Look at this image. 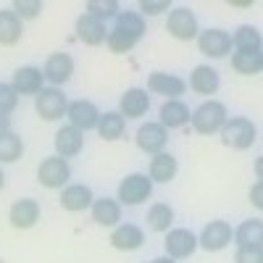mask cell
I'll return each mask as SVG.
<instances>
[{"instance_id":"cell-39","label":"cell","mask_w":263,"mask_h":263,"mask_svg":"<svg viewBox=\"0 0 263 263\" xmlns=\"http://www.w3.org/2000/svg\"><path fill=\"white\" fill-rule=\"evenodd\" d=\"M250 203L255 208H263V182H255L253 190H250Z\"/></svg>"},{"instance_id":"cell-5","label":"cell","mask_w":263,"mask_h":263,"mask_svg":"<svg viewBox=\"0 0 263 263\" xmlns=\"http://www.w3.org/2000/svg\"><path fill=\"white\" fill-rule=\"evenodd\" d=\"M66 108H69V100H66V95L61 90H55V87H42L34 95V111L45 121H58L66 114Z\"/></svg>"},{"instance_id":"cell-13","label":"cell","mask_w":263,"mask_h":263,"mask_svg":"<svg viewBox=\"0 0 263 263\" xmlns=\"http://www.w3.org/2000/svg\"><path fill=\"white\" fill-rule=\"evenodd\" d=\"M137 147L142 150V153H150V156H156V153H163V147H166V142H168V132L161 126V124H153V121H147V124H142L140 129H137Z\"/></svg>"},{"instance_id":"cell-43","label":"cell","mask_w":263,"mask_h":263,"mask_svg":"<svg viewBox=\"0 0 263 263\" xmlns=\"http://www.w3.org/2000/svg\"><path fill=\"white\" fill-rule=\"evenodd\" d=\"M255 174H258V179H260V174H263V161L260 158L255 161Z\"/></svg>"},{"instance_id":"cell-10","label":"cell","mask_w":263,"mask_h":263,"mask_svg":"<svg viewBox=\"0 0 263 263\" xmlns=\"http://www.w3.org/2000/svg\"><path fill=\"white\" fill-rule=\"evenodd\" d=\"M166 255L179 260V258H190L197 250V237L190 229H168L166 232Z\"/></svg>"},{"instance_id":"cell-17","label":"cell","mask_w":263,"mask_h":263,"mask_svg":"<svg viewBox=\"0 0 263 263\" xmlns=\"http://www.w3.org/2000/svg\"><path fill=\"white\" fill-rule=\"evenodd\" d=\"M92 190L87 184H66L63 192H61V208L69 211V213H79V211H87L92 205Z\"/></svg>"},{"instance_id":"cell-41","label":"cell","mask_w":263,"mask_h":263,"mask_svg":"<svg viewBox=\"0 0 263 263\" xmlns=\"http://www.w3.org/2000/svg\"><path fill=\"white\" fill-rule=\"evenodd\" d=\"M229 6H232V8H250L253 0H229Z\"/></svg>"},{"instance_id":"cell-40","label":"cell","mask_w":263,"mask_h":263,"mask_svg":"<svg viewBox=\"0 0 263 263\" xmlns=\"http://www.w3.org/2000/svg\"><path fill=\"white\" fill-rule=\"evenodd\" d=\"M6 132H11V119L0 114V135H6Z\"/></svg>"},{"instance_id":"cell-28","label":"cell","mask_w":263,"mask_h":263,"mask_svg":"<svg viewBox=\"0 0 263 263\" xmlns=\"http://www.w3.org/2000/svg\"><path fill=\"white\" fill-rule=\"evenodd\" d=\"M232 48H237V53H260V32L253 24L237 27L232 37Z\"/></svg>"},{"instance_id":"cell-14","label":"cell","mask_w":263,"mask_h":263,"mask_svg":"<svg viewBox=\"0 0 263 263\" xmlns=\"http://www.w3.org/2000/svg\"><path fill=\"white\" fill-rule=\"evenodd\" d=\"M150 108V95L142 87H129L119 100V114L124 119H142Z\"/></svg>"},{"instance_id":"cell-26","label":"cell","mask_w":263,"mask_h":263,"mask_svg":"<svg viewBox=\"0 0 263 263\" xmlns=\"http://www.w3.org/2000/svg\"><path fill=\"white\" fill-rule=\"evenodd\" d=\"M92 211V221L100 227H116L121 221V205L111 197H100V200H92L90 205Z\"/></svg>"},{"instance_id":"cell-11","label":"cell","mask_w":263,"mask_h":263,"mask_svg":"<svg viewBox=\"0 0 263 263\" xmlns=\"http://www.w3.org/2000/svg\"><path fill=\"white\" fill-rule=\"evenodd\" d=\"M147 90L156 92V95H163L168 100H179V95H184L187 84L184 79H179L177 74H166V71H153L147 77Z\"/></svg>"},{"instance_id":"cell-31","label":"cell","mask_w":263,"mask_h":263,"mask_svg":"<svg viewBox=\"0 0 263 263\" xmlns=\"http://www.w3.org/2000/svg\"><path fill=\"white\" fill-rule=\"evenodd\" d=\"M171 224H174V208L171 205H166V203H156L150 211H147V227L153 229V232H168L171 229Z\"/></svg>"},{"instance_id":"cell-35","label":"cell","mask_w":263,"mask_h":263,"mask_svg":"<svg viewBox=\"0 0 263 263\" xmlns=\"http://www.w3.org/2000/svg\"><path fill=\"white\" fill-rule=\"evenodd\" d=\"M16 105H18V95H16V90H13L11 84L0 82V114L8 116Z\"/></svg>"},{"instance_id":"cell-27","label":"cell","mask_w":263,"mask_h":263,"mask_svg":"<svg viewBox=\"0 0 263 263\" xmlns=\"http://www.w3.org/2000/svg\"><path fill=\"white\" fill-rule=\"evenodd\" d=\"M124 126H126V119L119 114V111H108V114H100L98 119V132H100V137L108 140V142H116L124 137Z\"/></svg>"},{"instance_id":"cell-2","label":"cell","mask_w":263,"mask_h":263,"mask_svg":"<svg viewBox=\"0 0 263 263\" xmlns=\"http://www.w3.org/2000/svg\"><path fill=\"white\" fill-rule=\"evenodd\" d=\"M221 140L232 150H248L258 140V129L250 119H242V116H237L232 121L227 119V124L221 126Z\"/></svg>"},{"instance_id":"cell-15","label":"cell","mask_w":263,"mask_h":263,"mask_svg":"<svg viewBox=\"0 0 263 263\" xmlns=\"http://www.w3.org/2000/svg\"><path fill=\"white\" fill-rule=\"evenodd\" d=\"M55 153H58V158H74L82 153L84 147V132L74 129L71 124L69 126H61L55 132Z\"/></svg>"},{"instance_id":"cell-20","label":"cell","mask_w":263,"mask_h":263,"mask_svg":"<svg viewBox=\"0 0 263 263\" xmlns=\"http://www.w3.org/2000/svg\"><path fill=\"white\" fill-rule=\"evenodd\" d=\"M145 242V232L135 224H121L111 232V245L116 250H124V253H132V250H140Z\"/></svg>"},{"instance_id":"cell-25","label":"cell","mask_w":263,"mask_h":263,"mask_svg":"<svg viewBox=\"0 0 263 263\" xmlns=\"http://www.w3.org/2000/svg\"><path fill=\"white\" fill-rule=\"evenodd\" d=\"M232 237L237 248H263V221L260 218H248L237 227Z\"/></svg>"},{"instance_id":"cell-12","label":"cell","mask_w":263,"mask_h":263,"mask_svg":"<svg viewBox=\"0 0 263 263\" xmlns=\"http://www.w3.org/2000/svg\"><path fill=\"white\" fill-rule=\"evenodd\" d=\"M66 116H69L74 129L90 132V129L98 126L100 111H98V105L90 103V100H74V103H69V108H66Z\"/></svg>"},{"instance_id":"cell-37","label":"cell","mask_w":263,"mask_h":263,"mask_svg":"<svg viewBox=\"0 0 263 263\" xmlns=\"http://www.w3.org/2000/svg\"><path fill=\"white\" fill-rule=\"evenodd\" d=\"M234 263H263V248H237Z\"/></svg>"},{"instance_id":"cell-23","label":"cell","mask_w":263,"mask_h":263,"mask_svg":"<svg viewBox=\"0 0 263 263\" xmlns=\"http://www.w3.org/2000/svg\"><path fill=\"white\" fill-rule=\"evenodd\" d=\"M24 37V24L13 11H0V45L13 48Z\"/></svg>"},{"instance_id":"cell-18","label":"cell","mask_w":263,"mask_h":263,"mask_svg":"<svg viewBox=\"0 0 263 263\" xmlns=\"http://www.w3.org/2000/svg\"><path fill=\"white\" fill-rule=\"evenodd\" d=\"M74 74V58L69 53H53L45 61V69H42V77L53 84H66Z\"/></svg>"},{"instance_id":"cell-21","label":"cell","mask_w":263,"mask_h":263,"mask_svg":"<svg viewBox=\"0 0 263 263\" xmlns=\"http://www.w3.org/2000/svg\"><path fill=\"white\" fill-rule=\"evenodd\" d=\"M179 171V163L177 158L171 156V153H156V156L150 158V182H158V184H168L174 177H177Z\"/></svg>"},{"instance_id":"cell-38","label":"cell","mask_w":263,"mask_h":263,"mask_svg":"<svg viewBox=\"0 0 263 263\" xmlns=\"http://www.w3.org/2000/svg\"><path fill=\"white\" fill-rule=\"evenodd\" d=\"M140 11H142L145 16H158V13L168 11V0H142Z\"/></svg>"},{"instance_id":"cell-30","label":"cell","mask_w":263,"mask_h":263,"mask_svg":"<svg viewBox=\"0 0 263 263\" xmlns=\"http://www.w3.org/2000/svg\"><path fill=\"white\" fill-rule=\"evenodd\" d=\"M232 69L242 77H255L263 69V55L260 53H234L232 55Z\"/></svg>"},{"instance_id":"cell-24","label":"cell","mask_w":263,"mask_h":263,"mask_svg":"<svg viewBox=\"0 0 263 263\" xmlns=\"http://www.w3.org/2000/svg\"><path fill=\"white\" fill-rule=\"evenodd\" d=\"M163 129H182L190 124V108L182 100H166L161 105V121Z\"/></svg>"},{"instance_id":"cell-6","label":"cell","mask_w":263,"mask_h":263,"mask_svg":"<svg viewBox=\"0 0 263 263\" xmlns=\"http://www.w3.org/2000/svg\"><path fill=\"white\" fill-rule=\"evenodd\" d=\"M153 195V182L147 174H129L119 184V200L124 205H140Z\"/></svg>"},{"instance_id":"cell-33","label":"cell","mask_w":263,"mask_h":263,"mask_svg":"<svg viewBox=\"0 0 263 263\" xmlns=\"http://www.w3.org/2000/svg\"><path fill=\"white\" fill-rule=\"evenodd\" d=\"M84 8H87L84 13H90V16L100 18V21L119 16V3H116V0H87Z\"/></svg>"},{"instance_id":"cell-9","label":"cell","mask_w":263,"mask_h":263,"mask_svg":"<svg viewBox=\"0 0 263 263\" xmlns=\"http://www.w3.org/2000/svg\"><path fill=\"white\" fill-rule=\"evenodd\" d=\"M8 221L13 229H21L27 232L32 229L37 221H40V203L32 200V197H21V200H16L8 211Z\"/></svg>"},{"instance_id":"cell-42","label":"cell","mask_w":263,"mask_h":263,"mask_svg":"<svg viewBox=\"0 0 263 263\" xmlns=\"http://www.w3.org/2000/svg\"><path fill=\"white\" fill-rule=\"evenodd\" d=\"M153 263H177V260H174V258H168V255H161V258H156Z\"/></svg>"},{"instance_id":"cell-7","label":"cell","mask_w":263,"mask_h":263,"mask_svg":"<svg viewBox=\"0 0 263 263\" xmlns=\"http://www.w3.org/2000/svg\"><path fill=\"white\" fill-rule=\"evenodd\" d=\"M197 48L208 58H227L232 50V34L224 29H205L197 34Z\"/></svg>"},{"instance_id":"cell-29","label":"cell","mask_w":263,"mask_h":263,"mask_svg":"<svg viewBox=\"0 0 263 263\" xmlns=\"http://www.w3.org/2000/svg\"><path fill=\"white\" fill-rule=\"evenodd\" d=\"M116 29H121L124 34H129L135 42H140L145 37V18H142V13H135V11H119Z\"/></svg>"},{"instance_id":"cell-4","label":"cell","mask_w":263,"mask_h":263,"mask_svg":"<svg viewBox=\"0 0 263 263\" xmlns=\"http://www.w3.org/2000/svg\"><path fill=\"white\" fill-rule=\"evenodd\" d=\"M71 179V168H69V161L66 158H45L37 168V182L48 190H63Z\"/></svg>"},{"instance_id":"cell-8","label":"cell","mask_w":263,"mask_h":263,"mask_svg":"<svg viewBox=\"0 0 263 263\" xmlns=\"http://www.w3.org/2000/svg\"><path fill=\"white\" fill-rule=\"evenodd\" d=\"M232 234H234L232 227L227 221H221V218H216V221H211L203 229V234L197 237V245H200L203 250H208V253H218L232 242Z\"/></svg>"},{"instance_id":"cell-32","label":"cell","mask_w":263,"mask_h":263,"mask_svg":"<svg viewBox=\"0 0 263 263\" xmlns=\"http://www.w3.org/2000/svg\"><path fill=\"white\" fill-rule=\"evenodd\" d=\"M21 156H24V142L18 135L13 132L0 135V163H16Z\"/></svg>"},{"instance_id":"cell-22","label":"cell","mask_w":263,"mask_h":263,"mask_svg":"<svg viewBox=\"0 0 263 263\" xmlns=\"http://www.w3.org/2000/svg\"><path fill=\"white\" fill-rule=\"evenodd\" d=\"M218 84H221L218 71L211 69V66H195L192 74H190V87L197 95H213L218 90Z\"/></svg>"},{"instance_id":"cell-36","label":"cell","mask_w":263,"mask_h":263,"mask_svg":"<svg viewBox=\"0 0 263 263\" xmlns=\"http://www.w3.org/2000/svg\"><path fill=\"white\" fill-rule=\"evenodd\" d=\"M42 11V3L40 0H16L13 3V13L24 21V18H37Z\"/></svg>"},{"instance_id":"cell-1","label":"cell","mask_w":263,"mask_h":263,"mask_svg":"<svg viewBox=\"0 0 263 263\" xmlns=\"http://www.w3.org/2000/svg\"><path fill=\"white\" fill-rule=\"evenodd\" d=\"M190 124L197 135H216L227 124V105L218 100H205L190 114Z\"/></svg>"},{"instance_id":"cell-34","label":"cell","mask_w":263,"mask_h":263,"mask_svg":"<svg viewBox=\"0 0 263 263\" xmlns=\"http://www.w3.org/2000/svg\"><path fill=\"white\" fill-rule=\"evenodd\" d=\"M105 45L111 48V53H129L132 48L137 45V42L132 40L129 34H124L121 29H116V27H114L111 32H108V37H105Z\"/></svg>"},{"instance_id":"cell-3","label":"cell","mask_w":263,"mask_h":263,"mask_svg":"<svg viewBox=\"0 0 263 263\" xmlns=\"http://www.w3.org/2000/svg\"><path fill=\"white\" fill-rule=\"evenodd\" d=\"M166 32H168L174 40H182V42L197 40L200 29H197V16H195V11H190L187 6H179V8L168 11Z\"/></svg>"},{"instance_id":"cell-16","label":"cell","mask_w":263,"mask_h":263,"mask_svg":"<svg viewBox=\"0 0 263 263\" xmlns=\"http://www.w3.org/2000/svg\"><path fill=\"white\" fill-rule=\"evenodd\" d=\"M77 37L84 42V45H90V48H98L105 42L108 32H105V21L90 16V13H82L77 18Z\"/></svg>"},{"instance_id":"cell-19","label":"cell","mask_w":263,"mask_h":263,"mask_svg":"<svg viewBox=\"0 0 263 263\" xmlns=\"http://www.w3.org/2000/svg\"><path fill=\"white\" fill-rule=\"evenodd\" d=\"M42 71L37 69V66H21V69H16L13 74V82L11 87L16 90V95H37L42 90Z\"/></svg>"},{"instance_id":"cell-44","label":"cell","mask_w":263,"mask_h":263,"mask_svg":"<svg viewBox=\"0 0 263 263\" xmlns=\"http://www.w3.org/2000/svg\"><path fill=\"white\" fill-rule=\"evenodd\" d=\"M3 187H6V174L0 171V190H3Z\"/></svg>"}]
</instances>
